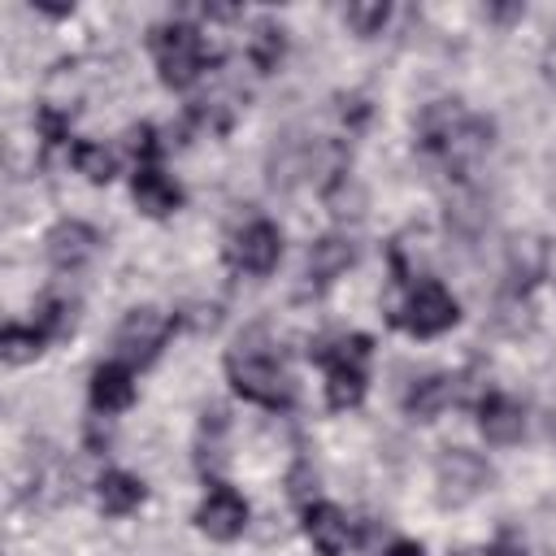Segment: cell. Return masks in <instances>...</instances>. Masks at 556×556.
I'll return each mask as SVG.
<instances>
[{"label": "cell", "mask_w": 556, "mask_h": 556, "mask_svg": "<svg viewBox=\"0 0 556 556\" xmlns=\"http://www.w3.org/2000/svg\"><path fill=\"white\" fill-rule=\"evenodd\" d=\"M87 395H91V408L96 413H122V408H130L135 404V369L122 365V361L96 365Z\"/></svg>", "instance_id": "16"}, {"label": "cell", "mask_w": 556, "mask_h": 556, "mask_svg": "<svg viewBox=\"0 0 556 556\" xmlns=\"http://www.w3.org/2000/svg\"><path fill=\"white\" fill-rule=\"evenodd\" d=\"M70 161H74V169H78L87 182H109V178L117 174L113 152H109L104 143H91V139L74 143V148H70Z\"/></svg>", "instance_id": "23"}, {"label": "cell", "mask_w": 556, "mask_h": 556, "mask_svg": "<svg viewBox=\"0 0 556 556\" xmlns=\"http://www.w3.org/2000/svg\"><path fill=\"white\" fill-rule=\"evenodd\" d=\"M226 430H230V417L226 408H204L200 413V434H195V465L204 478L217 482V473L226 469Z\"/></svg>", "instance_id": "19"}, {"label": "cell", "mask_w": 556, "mask_h": 556, "mask_svg": "<svg viewBox=\"0 0 556 556\" xmlns=\"http://www.w3.org/2000/svg\"><path fill=\"white\" fill-rule=\"evenodd\" d=\"M174 326H178V321H174L169 313L152 308V304L130 308V313L122 317V326L113 330V352H117V361H122V365H130V369L152 365V361L161 356L165 339L174 334Z\"/></svg>", "instance_id": "6"}, {"label": "cell", "mask_w": 556, "mask_h": 556, "mask_svg": "<svg viewBox=\"0 0 556 556\" xmlns=\"http://www.w3.org/2000/svg\"><path fill=\"white\" fill-rule=\"evenodd\" d=\"M304 534H308V543H313L321 556H343L348 543H352V526H348L343 508H334V504H326V500L304 504Z\"/></svg>", "instance_id": "14"}, {"label": "cell", "mask_w": 556, "mask_h": 556, "mask_svg": "<svg viewBox=\"0 0 556 556\" xmlns=\"http://www.w3.org/2000/svg\"><path fill=\"white\" fill-rule=\"evenodd\" d=\"M278 256H282V230H278L274 222H265V217L248 222V226L235 235V243L226 248V261H230L239 274H252V278L274 274Z\"/></svg>", "instance_id": "8"}, {"label": "cell", "mask_w": 556, "mask_h": 556, "mask_svg": "<svg viewBox=\"0 0 556 556\" xmlns=\"http://www.w3.org/2000/svg\"><path fill=\"white\" fill-rule=\"evenodd\" d=\"M35 126H39V139H43L48 148H56V143L70 139V113H61V109H52V104L35 109Z\"/></svg>", "instance_id": "27"}, {"label": "cell", "mask_w": 556, "mask_h": 556, "mask_svg": "<svg viewBox=\"0 0 556 556\" xmlns=\"http://www.w3.org/2000/svg\"><path fill=\"white\" fill-rule=\"evenodd\" d=\"M226 378H230V387H235V395H243L248 404H261V408H291V400H295V387H291V378L278 369V361L265 352V348H256V343H248V339H239V348L226 356Z\"/></svg>", "instance_id": "1"}, {"label": "cell", "mask_w": 556, "mask_h": 556, "mask_svg": "<svg viewBox=\"0 0 556 556\" xmlns=\"http://www.w3.org/2000/svg\"><path fill=\"white\" fill-rule=\"evenodd\" d=\"M161 148H165V143L156 139V126L143 122V126H130V130H126V152H130L139 165H156Z\"/></svg>", "instance_id": "26"}, {"label": "cell", "mask_w": 556, "mask_h": 556, "mask_svg": "<svg viewBox=\"0 0 556 556\" xmlns=\"http://www.w3.org/2000/svg\"><path fill=\"white\" fill-rule=\"evenodd\" d=\"M543 274H547V243H543L539 235H517V239L508 243V269H504L508 295L526 300V291H530Z\"/></svg>", "instance_id": "15"}, {"label": "cell", "mask_w": 556, "mask_h": 556, "mask_svg": "<svg viewBox=\"0 0 556 556\" xmlns=\"http://www.w3.org/2000/svg\"><path fill=\"white\" fill-rule=\"evenodd\" d=\"M478 430H482L486 443L513 447V443H521V434H526V408H521L513 395H504V391H486V395L478 400Z\"/></svg>", "instance_id": "11"}, {"label": "cell", "mask_w": 556, "mask_h": 556, "mask_svg": "<svg viewBox=\"0 0 556 556\" xmlns=\"http://www.w3.org/2000/svg\"><path fill=\"white\" fill-rule=\"evenodd\" d=\"M526 9L521 4H504V9H486V17H495V22H513V17H521Z\"/></svg>", "instance_id": "33"}, {"label": "cell", "mask_w": 556, "mask_h": 556, "mask_svg": "<svg viewBox=\"0 0 556 556\" xmlns=\"http://www.w3.org/2000/svg\"><path fill=\"white\" fill-rule=\"evenodd\" d=\"M491 482H495V469L486 465V456L469 447H443L434 460V495L443 508H465L469 500L491 491Z\"/></svg>", "instance_id": "5"}, {"label": "cell", "mask_w": 556, "mask_h": 556, "mask_svg": "<svg viewBox=\"0 0 556 556\" xmlns=\"http://www.w3.org/2000/svg\"><path fill=\"white\" fill-rule=\"evenodd\" d=\"M130 195H135L139 213H148V217H169V213L182 208V187L165 169H156V165H139L135 169Z\"/></svg>", "instance_id": "13"}, {"label": "cell", "mask_w": 556, "mask_h": 556, "mask_svg": "<svg viewBox=\"0 0 556 556\" xmlns=\"http://www.w3.org/2000/svg\"><path fill=\"white\" fill-rule=\"evenodd\" d=\"M287 486H291V495L304 504V500H308V491H317V473H313V465H308V460H300V465L291 469Z\"/></svg>", "instance_id": "29"}, {"label": "cell", "mask_w": 556, "mask_h": 556, "mask_svg": "<svg viewBox=\"0 0 556 556\" xmlns=\"http://www.w3.org/2000/svg\"><path fill=\"white\" fill-rule=\"evenodd\" d=\"M143 482L135 478V473H126V469H109V473H100V482H96V504H100V513H109V517H126V513H135L139 504H143Z\"/></svg>", "instance_id": "20"}, {"label": "cell", "mask_w": 556, "mask_h": 556, "mask_svg": "<svg viewBox=\"0 0 556 556\" xmlns=\"http://www.w3.org/2000/svg\"><path fill=\"white\" fill-rule=\"evenodd\" d=\"M282 56H287V30H282L278 22H261V26L252 30V39H248V61H252L261 74H269V70L282 65Z\"/></svg>", "instance_id": "21"}, {"label": "cell", "mask_w": 556, "mask_h": 556, "mask_svg": "<svg viewBox=\"0 0 556 556\" xmlns=\"http://www.w3.org/2000/svg\"><path fill=\"white\" fill-rule=\"evenodd\" d=\"M43 343H48V334H43L35 321H30V326L9 321V326H4V334H0V352H4V361H9V365L35 361V356L43 352Z\"/></svg>", "instance_id": "22"}, {"label": "cell", "mask_w": 556, "mask_h": 556, "mask_svg": "<svg viewBox=\"0 0 556 556\" xmlns=\"http://www.w3.org/2000/svg\"><path fill=\"white\" fill-rule=\"evenodd\" d=\"M174 321H182V326H191V330H213V326L222 321V313H217L213 304H191V308L178 313Z\"/></svg>", "instance_id": "28"}, {"label": "cell", "mask_w": 556, "mask_h": 556, "mask_svg": "<svg viewBox=\"0 0 556 556\" xmlns=\"http://www.w3.org/2000/svg\"><path fill=\"white\" fill-rule=\"evenodd\" d=\"M148 43H152L161 83L174 87V91H187L191 83H200L204 70H208V61H213L208 48H204V35L195 26H187V22H161V26H152V39Z\"/></svg>", "instance_id": "2"}, {"label": "cell", "mask_w": 556, "mask_h": 556, "mask_svg": "<svg viewBox=\"0 0 556 556\" xmlns=\"http://www.w3.org/2000/svg\"><path fill=\"white\" fill-rule=\"evenodd\" d=\"M195 526H200L208 539L230 543V539H239V534H243V526H248V500H243L235 486L213 482V486H208V495H204V500H200V508H195Z\"/></svg>", "instance_id": "9"}, {"label": "cell", "mask_w": 556, "mask_h": 556, "mask_svg": "<svg viewBox=\"0 0 556 556\" xmlns=\"http://www.w3.org/2000/svg\"><path fill=\"white\" fill-rule=\"evenodd\" d=\"M465 117H469V109L460 100H434V104H426L417 113V148L430 152V156H443L447 143L456 139V130L465 126Z\"/></svg>", "instance_id": "12"}, {"label": "cell", "mask_w": 556, "mask_h": 556, "mask_svg": "<svg viewBox=\"0 0 556 556\" xmlns=\"http://www.w3.org/2000/svg\"><path fill=\"white\" fill-rule=\"evenodd\" d=\"M391 321L417 339H434L443 330H452L460 321V304L456 295L439 282V278H417L400 304V313H391Z\"/></svg>", "instance_id": "4"}, {"label": "cell", "mask_w": 556, "mask_h": 556, "mask_svg": "<svg viewBox=\"0 0 556 556\" xmlns=\"http://www.w3.org/2000/svg\"><path fill=\"white\" fill-rule=\"evenodd\" d=\"M382 556H426V547H421V543H413V539H395Z\"/></svg>", "instance_id": "32"}, {"label": "cell", "mask_w": 556, "mask_h": 556, "mask_svg": "<svg viewBox=\"0 0 556 556\" xmlns=\"http://www.w3.org/2000/svg\"><path fill=\"white\" fill-rule=\"evenodd\" d=\"M447 404H456V374H426L404 391V413L413 421H434Z\"/></svg>", "instance_id": "18"}, {"label": "cell", "mask_w": 556, "mask_h": 556, "mask_svg": "<svg viewBox=\"0 0 556 556\" xmlns=\"http://www.w3.org/2000/svg\"><path fill=\"white\" fill-rule=\"evenodd\" d=\"M387 22H391V4H382V0L348 4V9H343V26H348L352 35H361V39L382 35V26H387Z\"/></svg>", "instance_id": "24"}, {"label": "cell", "mask_w": 556, "mask_h": 556, "mask_svg": "<svg viewBox=\"0 0 556 556\" xmlns=\"http://www.w3.org/2000/svg\"><path fill=\"white\" fill-rule=\"evenodd\" d=\"M339 117H343L348 126H361V122L369 117V104H365V96H339Z\"/></svg>", "instance_id": "30"}, {"label": "cell", "mask_w": 556, "mask_h": 556, "mask_svg": "<svg viewBox=\"0 0 556 556\" xmlns=\"http://www.w3.org/2000/svg\"><path fill=\"white\" fill-rule=\"evenodd\" d=\"M317 169H321V148L313 139H304V135H295V130H282L274 139L269 156H265V182L274 191H291Z\"/></svg>", "instance_id": "7"}, {"label": "cell", "mask_w": 556, "mask_h": 556, "mask_svg": "<svg viewBox=\"0 0 556 556\" xmlns=\"http://www.w3.org/2000/svg\"><path fill=\"white\" fill-rule=\"evenodd\" d=\"M486 556H526V543H521L513 530H500L495 543L486 547Z\"/></svg>", "instance_id": "31"}, {"label": "cell", "mask_w": 556, "mask_h": 556, "mask_svg": "<svg viewBox=\"0 0 556 556\" xmlns=\"http://www.w3.org/2000/svg\"><path fill=\"white\" fill-rule=\"evenodd\" d=\"M352 261H356L352 239H343V235H321V239L308 248V256H304V278H308L313 291H326Z\"/></svg>", "instance_id": "17"}, {"label": "cell", "mask_w": 556, "mask_h": 556, "mask_svg": "<svg viewBox=\"0 0 556 556\" xmlns=\"http://www.w3.org/2000/svg\"><path fill=\"white\" fill-rule=\"evenodd\" d=\"M35 326H39L48 339L65 334V330L74 326V304H70V300H56V295H48V300L35 308Z\"/></svg>", "instance_id": "25"}, {"label": "cell", "mask_w": 556, "mask_h": 556, "mask_svg": "<svg viewBox=\"0 0 556 556\" xmlns=\"http://www.w3.org/2000/svg\"><path fill=\"white\" fill-rule=\"evenodd\" d=\"M43 252H48V261H52L56 269H83V265L100 252V235H96V226H87V222H78V217H61V222L48 230Z\"/></svg>", "instance_id": "10"}, {"label": "cell", "mask_w": 556, "mask_h": 556, "mask_svg": "<svg viewBox=\"0 0 556 556\" xmlns=\"http://www.w3.org/2000/svg\"><path fill=\"white\" fill-rule=\"evenodd\" d=\"M369 339L348 334L339 343H317L308 356L326 365V404L330 408H356L365 400V361H369Z\"/></svg>", "instance_id": "3"}]
</instances>
